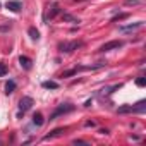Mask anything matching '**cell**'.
Instances as JSON below:
<instances>
[{
	"mask_svg": "<svg viewBox=\"0 0 146 146\" xmlns=\"http://www.w3.org/2000/svg\"><path fill=\"white\" fill-rule=\"evenodd\" d=\"M19 64H21L26 70H29V69H31V65H33L31 58H28V57H24V55H21V57H19Z\"/></svg>",
	"mask_w": 146,
	"mask_h": 146,
	"instance_id": "cell-7",
	"label": "cell"
},
{
	"mask_svg": "<svg viewBox=\"0 0 146 146\" xmlns=\"http://www.w3.org/2000/svg\"><path fill=\"white\" fill-rule=\"evenodd\" d=\"M43 122H45V120H43V115H41L40 112H36V113L33 115V124H35L36 127H41V125H43Z\"/></svg>",
	"mask_w": 146,
	"mask_h": 146,
	"instance_id": "cell-9",
	"label": "cell"
},
{
	"mask_svg": "<svg viewBox=\"0 0 146 146\" xmlns=\"http://www.w3.org/2000/svg\"><path fill=\"white\" fill-rule=\"evenodd\" d=\"M74 110V105H70V103H62V105H58L53 112H52V115H50V120H55L57 117H60V115H65V113H69V112H72Z\"/></svg>",
	"mask_w": 146,
	"mask_h": 146,
	"instance_id": "cell-2",
	"label": "cell"
},
{
	"mask_svg": "<svg viewBox=\"0 0 146 146\" xmlns=\"http://www.w3.org/2000/svg\"><path fill=\"white\" fill-rule=\"evenodd\" d=\"M84 125H86V127H95V122H93V120H88Z\"/></svg>",
	"mask_w": 146,
	"mask_h": 146,
	"instance_id": "cell-22",
	"label": "cell"
},
{
	"mask_svg": "<svg viewBox=\"0 0 146 146\" xmlns=\"http://www.w3.org/2000/svg\"><path fill=\"white\" fill-rule=\"evenodd\" d=\"M58 83L57 81H43V88H46V90H58Z\"/></svg>",
	"mask_w": 146,
	"mask_h": 146,
	"instance_id": "cell-11",
	"label": "cell"
},
{
	"mask_svg": "<svg viewBox=\"0 0 146 146\" xmlns=\"http://www.w3.org/2000/svg\"><path fill=\"white\" fill-rule=\"evenodd\" d=\"M125 17H129V14H119V16H115V17L112 19V23H115V21H122V19H125Z\"/></svg>",
	"mask_w": 146,
	"mask_h": 146,
	"instance_id": "cell-17",
	"label": "cell"
},
{
	"mask_svg": "<svg viewBox=\"0 0 146 146\" xmlns=\"http://www.w3.org/2000/svg\"><path fill=\"white\" fill-rule=\"evenodd\" d=\"M146 110V102L141 100L139 103L136 105H124V107H119L117 108V113H143Z\"/></svg>",
	"mask_w": 146,
	"mask_h": 146,
	"instance_id": "cell-1",
	"label": "cell"
},
{
	"mask_svg": "<svg viewBox=\"0 0 146 146\" xmlns=\"http://www.w3.org/2000/svg\"><path fill=\"white\" fill-rule=\"evenodd\" d=\"M5 7H7L9 11H12V12H19V11L23 9V4L19 2V0H9V2L5 4Z\"/></svg>",
	"mask_w": 146,
	"mask_h": 146,
	"instance_id": "cell-6",
	"label": "cell"
},
{
	"mask_svg": "<svg viewBox=\"0 0 146 146\" xmlns=\"http://www.w3.org/2000/svg\"><path fill=\"white\" fill-rule=\"evenodd\" d=\"M72 143L74 144H88V141H83V139H74Z\"/></svg>",
	"mask_w": 146,
	"mask_h": 146,
	"instance_id": "cell-20",
	"label": "cell"
},
{
	"mask_svg": "<svg viewBox=\"0 0 146 146\" xmlns=\"http://www.w3.org/2000/svg\"><path fill=\"white\" fill-rule=\"evenodd\" d=\"M5 72H7L5 65H4V64H0V76H5Z\"/></svg>",
	"mask_w": 146,
	"mask_h": 146,
	"instance_id": "cell-19",
	"label": "cell"
},
{
	"mask_svg": "<svg viewBox=\"0 0 146 146\" xmlns=\"http://www.w3.org/2000/svg\"><path fill=\"white\" fill-rule=\"evenodd\" d=\"M58 12H60V7H58V4H53V7H52V12L48 14V17H46V19H53V17H55Z\"/></svg>",
	"mask_w": 146,
	"mask_h": 146,
	"instance_id": "cell-14",
	"label": "cell"
},
{
	"mask_svg": "<svg viewBox=\"0 0 146 146\" xmlns=\"http://www.w3.org/2000/svg\"><path fill=\"white\" fill-rule=\"evenodd\" d=\"M124 45V41H119V40H113V41H108L105 45L100 46V52H110V50H115V48H120Z\"/></svg>",
	"mask_w": 146,
	"mask_h": 146,
	"instance_id": "cell-4",
	"label": "cell"
},
{
	"mask_svg": "<svg viewBox=\"0 0 146 146\" xmlns=\"http://www.w3.org/2000/svg\"><path fill=\"white\" fill-rule=\"evenodd\" d=\"M33 107V98L31 96H23L19 102V112H26Z\"/></svg>",
	"mask_w": 146,
	"mask_h": 146,
	"instance_id": "cell-5",
	"label": "cell"
},
{
	"mask_svg": "<svg viewBox=\"0 0 146 146\" xmlns=\"http://www.w3.org/2000/svg\"><path fill=\"white\" fill-rule=\"evenodd\" d=\"M141 26H143V23H136V24L122 26V28H120V31H122V33H129V31H134V29H137V28H141Z\"/></svg>",
	"mask_w": 146,
	"mask_h": 146,
	"instance_id": "cell-8",
	"label": "cell"
},
{
	"mask_svg": "<svg viewBox=\"0 0 146 146\" xmlns=\"http://www.w3.org/2000/svg\"><path fill=\"white\" fill-rule=\"evenodd\" d=\"M14 91H16V81L9 79V81L5 83V93H7V95H11V93H14Z\"/></svg>",
	"mask_w": 146,
	"mask_h": 146,
	"instance_id": "cell-10",
	"label": "cell"
},
{
	"mask_svg": "<svg viewBox=\"0 0 146 146\" xmlns=\"http://www.w3.org/2000/svg\"><path fill=\"white\" fill-rule=\"evenodd\" d=\"M28 33H29L31 40H35V41H38V40H40V31H38L36 28H29V29H28Z\"/></svg>",
	"mask_w": 146,
	"mask_h": 146,
	"instance_id": "cell-13",
	"label": "cell"
},
{
	"mask_svg": "<svg viewBox=\"0 0 146 146\" xmlns=\"http://www.w3.org/2000/svg\"><path fill=\"white\" fill-rule=\"evenodd\" d=\"M7 29H11V24L7 23L5 26H0V31H7Z\"/></svg>",
	"mask_w": 146,
	"mask_h": 146,
	"instance_id": "cell-21",
	"label": "cell"
},
{
	"mask_svg": "<svg viewBox=\"0 0 146 146\" xmlns=\"http://www.w3.org/2000/svg\"><path fill=\"white\" fill-rule=\"evenodd\" d=\"M81 46H83V41H64V43L58 45L60 52H65V53H70V52H74Z\"/></svg>",
	"mask_w": 146,
	"mask_h": 146,
	"instance_id": "cell-3",
	"label": "cell"
},
{
	"mask_svg": "<svg viewBox=\"0 0 146 146\" xmlns=\"http://www.w3.org/2000/svg\"><path fill=\"white\" fill-rule=\"evenodd\" d=\"M62 132H64V129H55V131H52L50 134H46V136L43 137V141H48V139H52V137H58Z\"/></svg>",
	"mask_w": 146,
	"mask_h": 146,
	"instance_id": "cell-12",
	"label": "cell"
},
{
	"mask_svg": "<svg viewBox=\"0 0 146 146\" xmlns=\"http://www.w3.org/2000/svg\"><path fill=\"white\" fill-rule=\"evenodd\" d=\"M124 4H125V5H139L141 0H125Z\"/></svg>",
	"mask_w": 146,
	"mask_h": 146,
	"instance_id": "cell-18",
	"label": "cell"
},
{
	"mask_svg": "<svg viewBox=\"0 0 146 146\" xmlns=\"http://www.w3.org/2000/svg\"><path fill=\"white\" fill-rule=\"evenodd\" d=\"M64 21H69V23H74V24H79L81 21L74 16H70V14H64Z\"/></svg>",
	"mask_w": 146,
	"mask_h": 146,
	"instance_id": "cell-15",
	"label": "cell"
},
{
	"mask_svg": "<svg viewBox=\"0 0 146 146\" xmlns=\"http://www.w3.org/2000/svg\"><path fill=\"white\" fill-rule=\"evenodd\" d=\"M136 84H137L139 88L146 86V78H143V76H141V78H137V79H136Z\"/></svg>",
	"mask_w": 146,
	"mask_h": 146,
	"instance_id": "cell-16",
	"label": "cell"
}]
</instances>
